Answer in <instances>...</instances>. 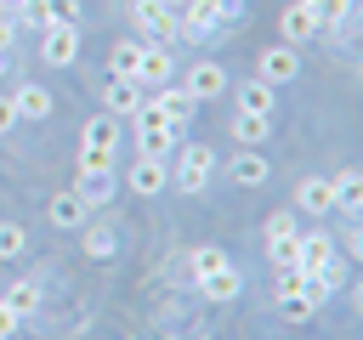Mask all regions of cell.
Here are the masks:
<instances>
[{
    "mask_svg": "<svg viewBox=\"0 0 363 340\" xmlns=\"http://www.w3.org/2000/svg\"><path fill=\"white\" fill-rule=\"evenodd\" d=\"M130 28L147 34V40H159V45H170L176 40V6H164V0H130Z\"/></svg>",
    "mask_w": 363,
    "mask_h": 340,
    "instance_id": "obj_2",
    "label": "cell"
},
{
    "mask_svg": "<svg viewBox=\"0 0 363 340\" xmlns=\"http://www.w3.org/2000/svg\"><path fill=\"white\" fill-rule=\"evenodd\" d=\"M40 57L51 68H74L79 62V23H45L40 28Z\"/></svg>",
    "mask_w": 363,
    "mask_h": 340,
    "instance_id": "obj_3",
    "label": "cell"
},
{
    "mask_svg": "<svg viewBox=\"0 0 363 340\" xmlns=\"http://www.w3.org/2000/svg\"><path fill=\"white\" fill-rule=\"evenodd\" d=\"M17 125V108H11V96H0V136Z\"/></svg>",
    "mask_w": 363,
    "mask_h": 340,
    "instance_id": "obj_32",
    "label": "cell"
},
{
    "mask_svg": "<svg viewBox=\"0 0 363 340\" xmlns=\"http://www.w3.org/2000/svg\"><path fill=\"white\" fill-rule=\"evenodd\" d=\"M136 57H142V40H113V51H108V79H136Z\"/></svg>",
    "mask_w": 363,
    "mask_h": 340,
    "instance_id": "obj_24",
    "label": "cell"
},
{
    "mask_svg": "<svg viewBox=\"0 0 363 340\" xmlns=\"http://www.w3.org/2000/svg\"><path fill=\"white\" fill-rule=\"evenodd\" d=\"M301 227H295V210H278V215H267V238H295Z\"/></svg>",
    "mask_w": 363,
    "mask_h": 340,
    "instance_id": "obj_29",
    "label": "cell"
},
{
    "mask_svg": "<svg viewBox=\"0 0 363 340\" xmlns=\"http://www.w3.org/2000/svg\"><path fill=\"white\" fill-rule=\"evenodd\" d=\"M176 79V57L159 45V40H142V57H136V85H170Z\"/></svg>",
    "mask_w": 363,
    "mask_h": 340,
    "instance_id": "obj_9",
    "label": "cell"
},
{
    "mask_svg": "<svg viewBox=\"0 0 363 340\" xmlns=\"http://www.w3.org/2000/svg\"><path fill=\"white\" fill-rule=\"evenodd\" d=\"M119 136H125V119H113V113H91L85 125H79V147H119Z\"/></svg>",
    "mask_w": 363,
    "mask_h": 340,
    "instance_id": "obj_13",
    "label": "cell"
},
{
    "mask_svg": "<svg viewBox=\"0 0 363 340\" xmlns=\"http://www.w3.org/2000/svg\"><path fill=\"white\" fill-rule=\"evenodd\" d=\"M153 102L164 108V119H170L176 130H187V119L199 113V102H193V96L182 91V85H153Z\"/></svg>",
    "mask_w": 363,
    "mask_h": 340,
    "instance_id": "obj_16",
    "label": "cell"
},
{
    "mask_svg": "<svg viewBox=\"0 0 363 340\" xmlns=\"http://www.w3.org/2000/svg\"><path fill=\"white\" fill-rule=\"evenodd\" d=\"M221 17H216V0H182L176 6V40H216Z\"/></svg>",
    "mask_w": 363,
    "mask_h": 340,
    "instance_id": "obj_5",
    "label": "cell"
},
{
    "mask_svg": "<svg viewBox=\"0 0 363 340\" xmlns=\"http://www.w3.org/2000/svg\"><path fill=\"white\" fill-rule=\"evenodd\" d=\"M45 215H51V227H62V232H79L91 210H85V198H79V193L68 187V193H51V204H45Z\"/></svg>",
    "mask_w": 363,
    "mask_h": 340,
    "instance_id": "obj_14",
    "label": "cell"
},
{
    "mask_svg": "<svg viewBox=\"0 0 363 340\" xmlns=\"http://www.w3.org/2000/svg\"><path fill=\"white\" fill-rule=\"evenodd\" d=\"M45 23H79V0H40Z\"/></svg>",
    "mask_w": 363,
    "mask_h": 340,
    "instance_id": "obj_28",
    "label": "cell"
},
{
    "mask_svg": "<svg viewBox=\"0 0 363 340\" xmlns=\"http://www.w3.org/2000/svg\"><path fill=\"white\" fill-rule=\"evenodd\" d=\"M79 176H108V170H119V153H108V147H79V164H74Z\"/></svg>",
    "mask_w": 363,
    "mask_h": 340,
    "instance_id": "obj_25",
    "label": "cell"
},
{
    "mask_svg": "<svg viewBox=\"0 0 363 340\" xmlns=\"http://www.w3.org/2000/svg\"><path fill=\"white\" fill-rule=\"evenodd\" d=\"M312 34H318V11H312L306 0H289V6L278 11V40H284V45H312Z\"/></svg>",
    "mask_w": 363,
    "mask_h": 340,
    "instance_id": "obj_8",
    "label": "cell"
},
{
    "mask_svg": "<svg viewBox=\"0 0 363 340\" xmlns=\"http://www.w3.org/2000/svg\"><path fill=\"white\" fill-rule=\"evenodd\" d=\"M255 79H267V85H289V79H301V45H267L261 57H255Z\"/></svg>",
    "mask_w": 363,
    "mask_h": 340,
    "instance_id": "obj_6",
    "label": "cell"
},
{
    "mask_svg": "<svg viewBox=\"0 0 363 340\" xmlns=\"http://www.w3.org/2000/svg\"><path fill=\"white\" fill-rule=\"evenodd\" d=\"M199 295H204V300H216V306H227V300H238V295H244V272H238V266H221L216 278H204V283H199Z\"/></svg>",
    "mask_w": 363,
    "mask_h": 340,
    "instance_id": "obj_21",
    "label": "cell"
},
{
    "mask_svg": "<svg viewBox=\"0 0 363 340\" xmlns=\"http://www.w3.org/2000/svg\"><path fill=\"white\" fill-rule=\"evenodd\" d=\"M267 261L272 266H295V238H267Z\"/></svg>",
    "mask_w": 363,
    "mask_h": 340,
    "instance_id": "obj_30",
    "label": "cell"
},
{
    "mask_svg": "<svg viewBox=\"0 0 363 340\" xmlns=\"http://www.w3.org/2000/svg\"><path fill=\"white\" fill-rule=\"evenodd\" d=\"M227 136H233L238 147H267V136H272V119H267V113H244V108H233V119H227Z\"/></svg>",
    "mask_w": 363,
    "mask_h": 340,
    "instance_id": "obj_11",
    "label": "cell"
},
{
    "mask_svg": "<svg viewBox=\"0 0 363 340\" xmlns=\"http://www.w3.org/2000/svg\"><path fill=\"white\" fill-rule=\"evenodd\" d=\"M11 40H17V28H11V17H0V51H11Z\"/></svg>",
    "mask_w": 363,
    "mask_h": 340,
    "instance_id": "obj_33",
    "label": "cell"
},
{
    "mask_svg": "<svg viewBox=\"0 0 363 340\" xmlns=\"http://www.w3.org/2000/svg\"><path fill=\"white\" fill-rule=\"evenodd\" d=\"M272 85L267 79H244V85H233V108H244V113H267L272 119Z\"/></svg>",
    "mask_w": 363,
    "mask_h": 340,
    "instance_id": "obj_20",
    "label": "cell"
},
{
    "mask_svg": "<svg viewBox=\"0 0 363 340\" xmlns=\"http://www.w3.org/2000/svg\"><path fill=\"white\" fill-rule=\"evenodd\" d=\"M176 193H204L210 176H216V147L204 142H176Z\"/></svg>",
    "mask_w": 363,
    "mask_h": 340,
    "instance_id": "obj_1",
    "label": "cell"
},
{
    "mask_svg": "<svg viewBox=\"0 0 363 340\" xmlns=\"http://www.w3.org/2000/svg\"><path fill=\"white\" fill-rule=\"evenodd\" d=\"M79 232H85L79 244H85L91 261H113V255H119V227H113V221H85Z\"/></svg>",
    "mask_w": 363,
    "mask_h": 340,
    "instance_id": "obj_17",
    "label": "cell"
},
{
    "mask_svg": "<svg viewBox=\"0 0 363 340\" xmlns=\"http://www.w3.org/2000/svg\"><path fill=\"white\" fill-rule=\"evenodd\" d=\"M125 187H130L136 198H159V193L170 187V159L136 153V159H130V170H125Z\"/></svg>",
    "mask_w": 363,
    "mask_h": 340,
    "instance_id": "obj_4",
    "label": "cell"
},
{
    "mask_svg": "<svg viewBox=\"0 0 363 340\" xmlns=\"http://www.w3.org/2000/svg\"><path fill=\"white\" fill-rule=\"evenodd\" d=\"M182 91H187L193 102H216V96L227 91V68H221L216 57H199V62L182 74Z\"/></svg>",
    "mask_w": 363,
    "mask_h": 340,
    "instance_id": "obj_7",
    "label": "cell"
},
{
    "mask_svg": "<svg viewBox=\"0 0 363 340\" xmlns=\"http://www.w3.org/2000/svg\"><path fill=\"white\" fill-rule=\"evenodd\" d=\"M136 102H142V85H136V79H108V85H102V113L130 119V113H136Z\"/></svg>",
    "mask_w": 363,
    "mask_h": 340,
    "instance_id": "obj_15",
    "label": "cell"
},
{
    "mask_svg": "<svg viewBox=\"0 0 363 340\" xmlns=\"http://www.w3.org/2000/svg\"><path fill=\"white\" fill-rule=\"evenodd\" d=\"M11 108H17V119H45V113H51V91H45L40 79H23V85L11 91Z\"/></svg>",
    "mask_w": 363,
    "mask_h": 340,
    "instance_id": "obj_18",
    "label": "cell"
},
{
    "mask_svg": "<svg viewBox=\"0 0 363 340\" xmlns=\"http://www.w3.org/2000/svg\"><path fill=\"white\" fill-rule=\"evenodd\" d=\"M74 193L85 198V210H102V204L119 193V170H108V176H79V181H74Z\"/></svg>",
    "mask_w": 363,
    "mask_h": 340,
    "instance_id": "obj_22",
    "label": "cell"
},
{
    "mask_svg": "<svg viewBox=\"0 0 363 340\" xmlns=\"http://www.w3.org/2000/svg\"><path fill=\"white\" fill-rule=\"evenodd\" d=\"M329 210H335L329 176H306V181L295 187V215H329Z\"/></svg>",
    "mask_w": 363,
    "mask_h": 340,
    "instance_id": "obj_12",
    "label": "cell"
},
{
    "mask_svg": "<svg viewBox=\"0 0 363 340\" xmlns=\"http://www.w3.org/2000/svg\"><path fill=\"white\" fill-rule=\"evenodd\" d=\"M267 170H272V164H267L261 147H238V153L227 159V181H233V187H267Z\"/></svg>",
    "mask_w": 363,
    "mask_h": 340,
    "instance_id": "obj_10",
    "label": "cell"
},
{
    "mask_svg": "<svg viewBox=\"0 0 363 340\" xmlns=\"http://www.w3.org/2000/svg\"><path fill=\"white\" fill-rule=\"evenodd\" d=\"M17 329H23V317H17V312H11V306H6V300H0V340H11V334H17Z\"/></svg>",
    "mask_w": 363,
    "mask_h": 340,
    "instance_id": "obj_31",
    "label": "cell"
},
{
    "mask_svg": "<svg viewBox=\"0 0 363 340\" xmlns=\"http://www.w3.org/2000/svg\"><path fill=\"white\" fill-rule=\"evenodd\" d=\"M17 255H28V232L17 221H0V261H17Z\"/></svg>",
    "mask_w": 363,
    "mask_h": 340,
    "instance_id": "obj_27",
    "label": "cell"
},
{
    "mask_svg": "<svg viewBox=\"0 0 363 340\" xmlns=\"http://www.w3.org/2000/svg\"><path fill=\"white\" fill-rule=\"evenodd\" d=\"M0 300L17 312V317H28V312H40V278H11L6 289H0Z\"/></svg>",
    "mask_w": 363,
    "mask_h": 340,
    "instance_id": "obj_23",
    "label": "cell"
},
{
    "mask_svg": "<svg viewBox=\"0 0 363 340\" xmlns=\"http://www.w3.org/2000/svg\"><path fill=\"white\" fill-rule=\"evenodd\" d=\"M164 6H182V0H164Z\"/></svg>",
    "mask_w": 363,
    "mask_h": 340,
    "instance_id": "obj_34",
    "label": "cell"
},
{
    "mask_svg": "<svg viewBox=\"0 0 363 340\" xmlns=\"http://www.w3.org/2000/svg\"><path fill=\"white\" fill-rule=\"evenodd\" d=\"M312 11H318V34L323 28H335V23H346L352 11H357V0H306Z\"/></svg>",
    "mask_w": 363,
    "mask_h": 340,
    "instance_id": "obj_26",
    "label": "cell"
},
{
    "mask_svg": "<svg viewBox=\"0 0 363 340\" xmlns=\"http://www.w3.org/2000/svg\"><path fill=\"white\" fill-rule=\"evenodd\" d=\"M221 266H233L221 244H193V249H187V278H193V283H204V278H216Z\"/></svg>",
    "mask_w": 363,
    "mask_h": 340,
    "instance_id": "obj_19",
    "label": "cell"
}]
</instances>
